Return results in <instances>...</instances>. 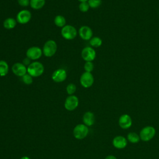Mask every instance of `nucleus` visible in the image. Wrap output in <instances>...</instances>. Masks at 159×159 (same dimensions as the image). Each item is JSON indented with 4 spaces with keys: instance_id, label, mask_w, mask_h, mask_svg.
<instances>
[{
    "instance_id": "4",
    "label": "nucleus",
    "mask_w": 159,
    "mask_h": 159,
    "mask_svg": "<svg viewBox=\"0 0 159 159\" xmlns=\"http://www.w3.org/2000/svg\"><path fill=\"white\" fill-rule=\"evenodd\" d=\"M156 131L153 127L152 126H146L140 130V140L144 142H148L152 139L155 135Z\"/></svg>"
},
{
    "instance_id": "17",
    "label": "nucleus",
    "mask_w": 159,
    "mask_h": 159,
    "mask_svg": "<svg viewBox=\"0 0 159 159\" xmlns=\"http://www.w3.org/2000/svg\"><path fill=\"white\" fill-rule=\"evenodd\" d=\"M17 20L12 17H7L3 22V27L7 30L13 29L17 25Z\"/></svg>"
},
{
    "instance_id": "28",
    "label": "nucleus",
    "mask_w": 159,
    "mask_h": 159,
    "mask_svg": "<svg viewBox=\"0 0 159 159\" xmlns=\"http://www.w3.org/2000/svg\"><path fill=\"white\" fill-rule=\"evenodd\" d=\"M17 2L21 7H27L30 6V0H17Z\"/></svg>"
},
{
    "instance_id": "9",
    "label": "nucleus",
    "mask_w": 159,
    "mask_h": 159,
    "mask_svg": "<svg viewBox=\"0 0 159 159\" xmlns=\"http://www.w3.org/2000/svg\"><path fill=\"white\" fill-rule=\"evenodd\" d=\"M81 56L85 61H93L96 57V53L92 47H84L81 52Z\"/></svg>"
},
{
    "instance_id": "2",
    "label": "nucleus",
    "mask_w": 159,
    "mask_h": 159,
    "mask_svg": "<svg viewBox=\"0 0 159 159\" xmlns=\"http://www.w3.org/2000/svg\"><path fill=\"white\" fill-rule=\"evenodd\" d=\"M57 51V43L53 40H48L43 44L42 48L43 55L46 57H53Z\"/></svg>"
},
{
    "instance_id": "11",
    "label": "nucleus",
    "mask_w": 159,
    "mask_h": 159,
    "mask_svg": "<svg viewBox=\"0 0 159 159\" xmlns=\"http://www.w3.org/2000/svg\"><path fill=\"white\" fill-rule=\"evenodd\" d=\"M67 72L63 68H58L52 74V79L55 83H61L66 80Z\"/></svg>"
},
{
    "instance_id": "3",
    "label": "nucleus",
    "mask_w": 159,
    "mask_h": 159,
    "mask_svg": "<svg viewBox=\"0 0 159 159\" xmlns=\"http://www.w3.org/2000/svg\"><path fill=\"white\" fill-rule=\"evenodd\" d=\"M78 34V32L77 31V29L73 25L70 24L65 25L61 29V35L62 37L67 40L75 39Z\"/></svg>"
},
{
    "instance_id": "22",
    "label": "nucleus",
    "mask_w": 159,
    "mask_h": 159,
    "mask_svg": "<svg viewBox=\"0 0 159 159\" xmlns=\"http://www.w3.org/2000/svg\"><path fill=\"white\" fill-rule=\"evenodd\" d=\"M127 140L132 143H136L140 140V136L135 132H130L127 134Z\"/></svg>"
},
{
    "instance_id": "31",
    "label": "nucleus",
    "mask_w": 159,
    "mask_h": 159,
    "mask_svg": "<svg viewBox=\"0 0 159 159\" xmlns=\"http://www.w3.org/2000/svg\"><path fill=\"white\" fill-rule=\"evenodd\" d=\"M20 159H30L29 157H22V158H20Z\"/></svg>"
},
{
    "instance_id": "7",
    "label": "nucleus",
    "mask_w": 159,
    "mask_h": 159,
    "mask_svg": "<svg viewBox=\"0 0 159 159\" xmlns=\"http://www.w3.org/2000/svg\"><path fill=\"white\" fill-rule=\"evenodd\" d=\"M32 19V13L28 9H22L19 11L16 16V20L20 24H26Z\"/></svg>"
},
{
    "instance_id": "21",
    "label": "nucleus",
    "mask_w": 159,
    "mask_h": 159,
    "mask_svg": "<svg viewBox=\"0 0 159 159\" xmlns=\"http://www.w3.org/2000/svg\"><path fill=\"white\" fill-rule=\"evenodd\" d=\"M102 40L99 37H93L89 40V44L91 47H92L93 48L99 47L102 45Z\"/></svg>"
},
{
    "instance_id": "15",
    "label": "nucleus",
    "mask_w": 159,
    "mask_h": 159,
    "mask_svg": "<svg viewBox=\"0 0 159 159\" xmlns=\"http://www.w3.org/2000/svg\"><path fill=\"white\" fill-rule=\"evenodd\" d=\"M112 145L117 149H122L127 146V140L123 136L118 135L113 139Z\"/></svg>"
},
{
    "instance_id": "12",
    "label": "nucleus",
    "mask_w": 159,
    "mask_h": 159,
    "mask_svg": "<svg viewBox=\"0 0 159 159\" xmlns=\"http://www.w3.org/2000/svg\"><path fill=\"white\" fill-rule=\"evenodd\" d=\"M12 73L17 76L22 77L27 73V67L22 63L16 62L12 66Z\"/></svg>"
},
{
    "instance_id": "24",
    "label": "nucleus",
    "mask_w": 159,
    "mask_h": 159,
    "mask_svg": "<svg viewBox=\"0 0 159 159\" xmlns=\"http://www.w3.org/2000/svg\"><path fill=\"white\" fill-rule=\"evenodd\" d=\"M21 78H22V82L27 85L31 84L33 83V77L27 73L25 75H24L23 76H22Z\"/></svg>"
},
{
    "instance_id": "13",
    "label": "nucleus",
    "mask_w": 159,
    "mask_h": 159,
    "mask_svg": "<svg viewBox=\"0 0 159 159\" xmlns=\"http://www.w3.org/2000/svg\"><path fill=\"white\" fill-rule=\"evenodd\" d=\"M78 35L83 40H89L93 37V30L88 25H83L78 30Z\"/></svg>"
},
{
    "instance_id": "18",
    "label": "nucleus",
    "mask_w": 159,
    "mask_h": 159,
    "mask_svg": "<svg viewBox=\"0 0 159 159\" xmlns=\"http://www.w3.org/2000/svg\"><path fill=\"white\" fill-rule=\"evenodd\" d=\"M45 4V0H30V6L34 10L41 9Z\"/></svg>"
},
{
    "instance_id": "6",
    "label": "nucleus",
    "mask_w": 159,
    "mask_h": 159,
    "mask_svg": "<svg viewBox=\"0 0 159 159\" xmlns=\"http://www.w3.org/2000/svg\"><path fill=\"white\" fill-rule=\"evenodd\" d=\"M89 132V129L88 128V126L85 124H78L76 125L73 129V133L74 137L79 140L83 139L85 138Z\"/></svg>"
},
{
    "instance_id": "29",
    "label": "nucleus",
    "mask_w": 159,
    "mask_h": 159,
    "mask_svg": "<svg viewBox=\"0 0 159 159\" xmlns=\"http://www.w3.org/2000/svg\"><path fill=\"white\" fill-rule=\"evenodd\" d=\"M31 61H32V60H31L30 58H29L28 57H26L23 60V61H22V63H23L25 66H26L27 67V66H29V65L32 63V62H31Z\"/></svg>"
},
{
    "instance_id": "19",
    "label": "nucleus",
    "mask_w": 159,
    "mask_h": 159,
    "mask_svg": "<svg viewBox=\"0 0 159 159\" xmlns=\"http://www.w3.org/2000/svg\"><path fill=\"white\" fill-rule=\"evenodd\" d=\"M9 66L7 62L5 60H0V76L4 77L9 73Z\"/></svg>"
},
{
    "instance_id": "20",
    "label": "nucleus",
    "mask_w": 159,
    "mask_h": 159,
    "mask_svg": "<svg viewBox=\"0 0 159 159\" xmlns=\"http://www.w3.org/2000/svg\"><path fill=\"white\" fill-rule=\"evenodd\" d=\"M66 20L65 17L61 15H57L54 18V24L58 27H63L66 25Z\"/></svg>"
},
{
    "instance_id": "25",
    "label": "nucleus",
    "mask_w": 159,
    "mask_h": 159,
    "mask_svg": "<svg viewBox=\"0 0 159 159\" xmlns=\"http://www.w3.org/2000/svg\"><path fill=\"white\" fill-rule=\"evenodd\" d=\"M66 91L69 95H73L76 91V86L74 83H69L66 86Z\"/></svg>"
},
{
    "instance_id": "14",
    "label": "nucleus",
    "mask_w": 159,
    "mask_h": 159,
    "mask_svg": "<svg viewBox=\"0 0 159 159\" xmlns=\"http://www.w3.org/2000/svg\"><path fill=\"white\" fill-rule=\"evenodd\" d=\"M132 120L130 116L127 114H122L119 119V125L123 129H127L132 125Z\"/></svg>"
},
{
    "instance_id": "1",
    "label": "nucleus",
    "mask_w": 159,
    "mask_h": 159,
    "mask_svg": "<svg viewBox=\"0 0 159 159\" xmlns=\"http://www.w3.org/2000/svg\"><path fill=\"white\" fill-rule=\"evenodd\" d=\"M44 72L43 65L38 61H32L27 66V73L33 78L40 76Z\"/></svg>"
},
{
    "instance_id": "5",
    "label": "nucleus",
    "mask_w": 159,
    "mask_h": 159,
    "mask_svg": "<svg viewBox=\"0 0 159 159\" xmlns=\"http://www.w3.org/2000/svg\"><path fill=\"white\" fill-rule=\"evenodd\" d=\"M25 55L31 60L36 61L42 57L43 55L42 49L38 46H32L27 50Z\"/></svg>"
},
{
    "instance_id": "10",
    "label": "nucleus",
    "mask_w": 159,
    "mask_h": 159,
    "mask_svg": "<svg viewBox=\"0 0 159 159\" xmlns=\"http://www.w3.org/2000/svg\"><path fill=\"white\" fill-rule=\"evenodd\" d=\"M78 104L79 99L77 96L75 95H69L65 101L64 106L66 110L71 111L78 107Z\"/></svg>"
},
{
    "instance_id": "16",
    "label": "nucleus",
    "mask_w": 159,
    "mask_h": 159,
    "mask_svg": "<svg viewBox=\"0 0 159 159\" xmlns=\"http://www.w3.org/2000/svg\"><path fill=\"white\" fill-rule=\"evenodd\" d=\"M83 120L84 124L87 126H91L94 124L95 121V117L93 112L88 111L84 114L83 116Z\"/></svg>"
},
{
    "instance_id": "23",
    "label": "nucleus",
    "mask_w": 159,
    "mask_h": 159,
    "mask_svg": "<svg viewBox=\"0 0 159 159\" xmlns=\"http://www.w3.org/2000/svg\"><path fill=\"white\" fill-rule=\"evenodd\" d=\"M88 3L90 8L96 9L101 5L102 0H88Z\"/></svg>"
},
{
    "instance_id": "30",
    "label": "nucleus",
    "mask_w": 159,
    "mask_h": 159,
    "mask_svg": "<svg viewBox=\"0 0 159 159\" xmlns=\"http://www.w3.org/2000/svg\"><path fill=\"white\" fill-rule=\"evenodd\" d=\"M105 159H117V158L114 155H108L105 158Z\"/></svg>"
},
{
    "instance_id": "32",
    "label": "nucleus",
    "mask_w": 159,
    "mask_h": 159,
    "mask_svg": "<svg viewBox=\"0 0 159 159\" xmlns=\"http://www.w3.org/2000/svg\"><path fill=\"white\" fill-rule=\"evenodd\" d=\"M80 2H88V0H78Z\"/></svg>"
},
{
    "instance_id": "26",
    "label": "nucleus",
    "mask_w": 159,
    "mask_h": 159,
    "mask_svg": "<svg viewBox=\"0 0 159 159\" xmlns=\"http://www.w3.org/2000/svg\"><path fill=\"white\" fill-rule=\"evenodd\" d=\"M94 68V63L92 61H86L84 64V70L86 72L91 73Z\"/></svg>"
},
{
    "instance_id": "27",
    "label": "nucleus",
    "mask_w": 159,
    "mask_h": 159,
    "mask_svg": "<svg viewBox=\"0 0 159 159\" xmlns=\"http://www.w3.org/2000/svg\"><path fill=\"white\" fill-rule=\"evenodd\" d=\"M79 10L82 12H86L89 9L90 7L88 3V2H82L79 4Z\"/></svg>"
},
{
    "instance_id": "8",
    "label": "nucleus",
    "mask_w": 159,
    "mask_h": 159,
    "mask_svg": "<svg viewBox=\"0 0 159 159\" xmlns=\"http://www.w3.org/2000/svg\"><path fill=\"white\" fill-rule=\"evenodd\" d=\"M94 79L93 74L89 72L84 71L82 73L80 78L81 85L84 88H90L94 83Z\"/></svg>"
}]
</instances>
